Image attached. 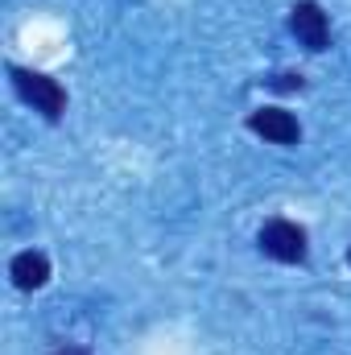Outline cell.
Masks as SVG:
<instances>
[{
    "instance_id": "1",
    "label": "cell",
    "mask_w": 351,
    "mask_h": 355,
    "mask_svg": "<svg viewBox=\"0 0 351 355\" xmlns=\"http://www.w3.org/2000/svg\"><path fill=\"white\" fill-rule=\"evenodd\" d=\"M12 83H17V91H21L42 116L58 120V116L67 112V91L58 87L54 79H46V75H37V71H21V67H12Z\"/></svg>"
},
{
    "instance_id": "2",
    "label": "cell",
    "mask_w": 351,
    "mask_h": 355,
    "mask_svg": "<svg viewBox=\"0 0 351 355\" xmlns=\"http://www.w3.org/2000/svg\"><path fill=\"white\" fill-rule=\"evenodd\" d=\"M261 248L273 261L293 265V261L306 257V232H302L298 223H289V219H273V223L261 227Z\"/></svg>"
},
{
    "instance_id": "3",
    "label": "cell",
    "mask_w": 351,
    "mask_h": 355,
    "mask_svg": "<svg viewBox=\"0 0 351 355\" xmlns=\"http://www.w3.org/2000/svg\"><path fill=\"white\" fill-rule=\"evenodd\" d=\"M289 29L298 33V42L306 50H327L331 42V25H327V12L314 4V0H298L289 8Z\"/></svg>"
},
{
    "instance_id": "4",
    "label": "cell",
    "mask_w": 351,
    "mask_h": 355,
    "mask_svg": "<svg viewBox=\"0 0 351 355\" xmlns=\"http://www.w3.org/2000/svg\"><path fill=\"white\" fill-rule=\"evenodd\" d=\"M252 132H261L264 141H273V145H293L298 137H302V128H298V120L285 112V107H261V112H252Z\"/></svg>"
},
{
    "instance_id": "5",
    "label": "cell",
    "mask_w": 351,
    "mask_h": 355,
    "mask_svg": "<svg viewBox=\"0 0 351 355\" xmlns=\"http://www.w3.org/2000/svg\"><path fill=\"white\" fill-rule=\"evenodd\" d=\"M8 272H12L17 289H42L50 281V261H46V252H21V257H12Z\"/></svg>"
},
{
    "instance_id": "6",
    "label": "cell",
    "mask_w": 351,
    "mask_h": 355,
    "mask_svg": "<svg viewBox=\"0 0 351 355\" xmlns=\"http://www.w3.org/2000/svg\"><path fill=\"white\" fill-rule=\"evenodd\" d=\"M58 355H87V352H75V347H71V352H58Z\"/></svg>"
},
{
    "instance_id": "7",
    "label": "cell",
    "mask_w": 351,
    "mask_h": 355,
    "mask_svg": "<svg viewBox=\"0 0 351 355\" xmlns=\"http://www.w3.org/2000/svg\"><path fill=\"white\" fill-rule=\"evenodd\" d=\"M348 261H351V252H348Z\"/></svg>"
}]
</instances>
